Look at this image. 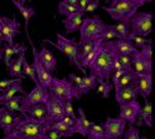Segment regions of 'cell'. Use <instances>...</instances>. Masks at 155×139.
<instances>
[{"instance_id": "obj_19", "label": "cell", "mask_w": 155, "mask_h": 139, "mask_svg": "<svg viewBox=\"0 0 155 139\" xmlns=\"http://www.w3.org/2000/svg\"><path fill=\"white\" fill-rule=\"evenodd\" d=\"M28 50V47L22 45V44H11V45H4L0 48V52H2V58L5 62V65L8 66L10 64V60L12 58L14 55H19L21 52H25Z\"/></svg>"}, {"instance_id": "obj_35", "label": "cell", "mask_w": 155, "mask_h": 139, "mask_svg": "<svg viewBox=\"0 0 155 139\" xmlns=\"http://www.w3.org/2000/svg\"><path fill=\"white\" fill-rule=\"evenodd\" d=\"M21 98H22V94L21 96H15V97H12L11 99H9L6 103L3 104V107L12 113V114H15V111H19L20 112V103H21Z\"/></svg>"}, {"instance_id": "obj_24", "label": "cell", "mask_w": 155, "mask_h": 139, "mask_svg": "<svg viewBox=\"0 0 155 139\" xmlns=\"http://www.w3.org/2000/svg\"><path fill=\"white\" fill-rule=\"evenodd\" d=\"M98 84L97 82V78L94 77L93 74H84L82 77V81L78 86H76V90H77V93H78L81 97L82 96H86L91 90H93V88H96Z\"/></svg>"}, {"instance_id": "obj_31", "label": "cell", "mask_w": 155, "mask_h": 139, "mask_svg": "<svg viewBox=\"0 0 155 139\" xmlns=\"http://www.w3.org/2000/svg\"><path fill=\"white\" fill-rule=\"evenodd\" d=\"M50 131L57 132V133H60L62 137H66V138L73 137V134H74V128H73V127H68V125L63 124V123H61V122L54 123V124L50 127Z\"/></svg>"}, {"instance_id": "obj_36", "label": "cell", "mask_w": 155, "mask_h": 139, "mask_svg": "<svg viewBox=\"0 0 155 139\" xmlns=\"http://www.w3.org/2000/svg\"><path fill=\"white\" fill-rule=\"evenodd\" d=\"M127 40H128L129 42H132V44H133V46H134L137 50L143 48V47H144V46H147V45H151V42H153V40H151V39H150V40H148V39H145V37L133 36V35H128Z\"/></svg>"}, {"instance_id": "obj_48", "label": "cell", "mask_w": 155, "mask_h": 139, "mask_svg": "<svg viewBox=\"0 0 155 139\" xmlns=\"http://www.w3.org/2000/svg\"><path fill=\"white\" fill-rule=\"evenodd\" d=\"M34 139H47V137H46V134H44L41 137H37V138H34Z\"/></svg>"}, {"instance_id": "obj_40", "label": "cell", "mask_w": 155, "mask_h": 139, "mask_svg": "<svg viewBox=\"0 0 155 139\" xmlns=\"http://www.w3.org/2000/svg\"><path fill=\"white\" fill-rule=\"evenodd\" d=\"M102 40L103 41H113V40H118L117 34L114 32V30L112 29V25H107V28L102 35Z\"/></svg>"}, {"instance_id": "obj_44", "label": "cell", "mask_w": 155, "mask_h": 139, "mask_svg": "<svg viewBox=\"0 0 155 139\" xmlns=\"http://www.w3.org/2000/svg\"><path fill=\"white\" fill-rule=\"evenodd\" d=\"M98 6H99V2H98V0H89L88 5L84 9V14H86V12H94L98 9Z\"/></svg>"}, {"instance_id": "obj_16", "label": "cell", "mask_w": 155, "mask_h": 139, "mask_svg": "<svg viewBox=\"0 0 155 139\" xmlns=\"http://www.w3.org/2000/svg\"><path fill=\"white\" fill-rule=\"evenodd\" d=\"M115 90V101L119 103V106H124L130 102L137 101L138 93L134 87H114Z\"/></svg>"}, {"instance_id": "obj_5", "label": "cell", "mask_w": 155, "mask_h": 139, "mask_svg": "<svg viewBox=\"0 0 155 139\" xmlns=\"http://www.w3.org/2000/svg\"><path fill=\"white\" fill-rule=\"evenodd\" d=\"M106 28L107 24H104V21L97 15L82 19V25L80 28V41H96L102 39Z\"/></svg>"}, {"instance_id": "obj_29", "label": "cell", "mask_w": 155, "mask_h": 139, "mask_svg": "<svg viewBox=\"0 0 155 139\" xmlns=\"http://www.w3.org/2000/svg\"><path fill=\"white\" fill-rule=\"evenodd\" d=\"M14 5H15V8L21 12V15H22V18H24V20H25V31H26V34H28V26H29V21H30V19L35 15V8L34 6H26V5H24V3L22 2H16V0H14Z\"/></svg>"}, {"instance_id": "obj_41", "label": "cell", "mask_w": 155, "mask_h": 139, "mask_svg": "<svg viewBox=\"0 0 155 139\" xmlns=\"http://www.w3.org/2000/svg\"><path fill=\"white\" fill-rule=\"evenodd\" d=\"M124 138L123 139H140V133H139V129L135 128L134 125H129V128L127 132H124Z\"/></svg>"}, {"instance_id": "obj_30", "label": "cell", "mask_w": 155, "mask_h": 139, "mask_svg": "<svg viewBox=\"0 0 155 139\" xmlns=\"http://www.w3.org/2000/svg\"><path fill=\"white\" fill-rule=\"evenodd\" d=\"M138 78H139V76L130 67V68H128L125 71V73L122 76V78L119 80L118 84L115 86V87H119V88L120 87H134L135 83H137V81H138Z\"/></svg>"}, {"instance_id": "obj_9", "label": "cell", "mask_w": 155, "mask_h": 139, "mask_svg": "<svg viewBox=\"0 0 155 139\" xmlns=\"http://www.w3.org/2000/svg\"><path fill=\"white\" fill-rule=\"evenodd\" d=\"M48 98V91L42 88L40 84L35 86L29 93H24L20 103V112L35 104H45Z\"/></svg>"}, {"instance_id": "obj_18", "label": "cell", "mask_w": 155, "mask_h": 139, "mask_svg": "<svg viewBox=\"0 0 155 139\" xmlns=\"http://www.w3.org/2000/svg\"><path fill=\"white\" fill-rule=\"evenodd\" d=\"M137 90V93L140 94L144 99H148V97L153 92V74L150 76H139V78L134 86Z\"/></svg>"}, {"instance_id": "obj_11", "label": "cell", "mask_w": 155, "mask_h": 139, "mask_svg": "<svg viewBox=\"0 0 155 139\" xmlns=\"http://www.w3.org/2000/svg\"><path fill=\"white\" fill-rule=\"evenodd\" d=\"M20 22L15 19H9L5 16H0V34H2L3 41L8 42V45L14 44V39L19 35Z\"/></svg>"}, {"instance_id": "obj_28", "label": "cell", "mask_w": 155, "mask_h": 139, "mask_svg": "<svg viewBox=\"0 0 155 139\" xmlns=\"http://www.w3.org/2000/svg\"><path fill=\"white\" fill-rule=\"evenodd\" d=\"M18 93H21L24 94V90H22V86H21V81L12 84L11 87L6 88L5 91H3L2 93H0V106H3L4 103H6L9 99H11L12 97H15Z\"/></svg>"}, {"instance_id": "obj_17", "label": "cell", "mask_w": 155, "mask_h": 139, "mask_svg": "<svg viewBox=\"0 0 155 139\" xmlns=\"http://www.w3.org/2000/svg\"><path fill=\"white\" fill-rule=\"evenodd\" d=\"M21 114L37 122H50L47 118V109L45 104H35L21 111Z\"/></svg>"}, {"instance_id": "obj_15", "label": "cell", "mask_w": 155, "mask_h": 139, "mask_svg": "<svg viewBox=\"0 0 155 139\" xmlns=\"http://www.w3.org/2000/svg\"><path fill=\"white\" fill-rule=\"evenodd\" d=\"M140 104L139 102L134 101V102H130L128 104H124V106H120V111H119V117L120 119L125 121V122H129L132 125L135 124L138 117H139V113H140Z\"/></svg>"}, {"instance_id": "obj_12", "label": "cell", "mask_w": 155, "mask_h": 139, "mask_svg": "<svg viewBox=\"0 0 155 139\" xmlns=\"http://www.w3.org/2000/svg\"><path fill=\"white\" fill-rule=\"evenodd\" d=\"M106 133L107 139H120L125 132L127 122L120 118H110L107 117V121L102 124Z\"/></svg>"}, {"instance_id": "obj_37", "label": "cell", "mask_w": 155, "mask_h": 139, "mask_svg": "<svg viewBox=\"0 0 155 139\" xmlns=\"http://www.w3.org/2000/svg\"><path fill=\"white\" fill-rule=\"evenodd\" d=\"M21 71H22V74L25 76V77H29V78H31V80L34 81L35 86H37V84H38L37 78H36V74H35V71H34L32 66H31V65L29 64V62L26 61V58H25V60L22 61V68H21Z\"/></svg>"}, {"instance_id": "obj_21", "label": "cell", "mask_w": 155, "mask_h": 139, "mask_svg": "<svg viewBox=\"0 0 155 139\" xmlns=\"http://www.w3.org/2000/svg\"><path fill=\"white\" fill-rule=\"evenodd\" d=\"M25 60V52H21L19 54L18 58H11L10 60V64L8 65V68H9V76L12 78H19V80H22L25 76L22 74V61Z\"/></svg>"}, {"instance_id": "obj_45", "label": "cell", "mask_w": 155, "mask_h": 139, "mask_svg": "<svg viewBox=\"0 0 155 139\" xmlns=\"http://www.w3.org/2000/svg\"><path fill=\"white\" fill-rule=\"evenodd\" d=\"M68 78H70V82L73 84V86H78L82 81V77L81 76H77L76 73H70L68 74Z\"/></svg>"}, {"instance_id": "obj_22", "label": "cell", "mask_w": 155, "mask_h": 139, "mask_svg": "<svg viewBox=\"0 0 155 139\" xmlns=\"http://www.w3.org/2000/svg\"><path fill=\"white\" fill-rule=\"evenodd\" d=\"M78 112V118L76 121V124H74V133H78L81 134L82 137H87L88 134V131H89V127H91V122H89L86 117V113L83 111L82 107H78L77 109Z\"/></svg>"}, {"instance_id": "obj_26", "label": "cell", "mask_w": 155, "mask_h": 139, "mask_svg": "<svg viewBox=\"0 0 155 139\" xmlns=\"http://www.w3.org/2000/svg\"><path fill=\"white\" fill-rule=\"evenodd\" d=\"M82 18H83V14L77 11L76 14L66 18L64 20H62V24L64 29H66V34H71V32H74L77 30H80L81 25H82Z\"/></svg>"}, {"instance_id": "obj_38", "label": "cell", "mask_w": 155, "mask_h": 139, "mask_svg": "<svg viewBox=\"0 0 155 139\" xmlns=\"http://www.w3.org/2000/svg\"><path fill=\"white\" fill-rule=\"evenodd\" d=\"M98 92L102 94L103 98H108L112 90H113V84L110 83V81H99L98 82Z\"/></svg>"}, {"instance_id": "obj_39", "label": "cell", "mask_w": 155, "mask_h": 139, "mask_svg": "<svg viewBox=\"0 0 155 139\" xmlns=\"http://www.w3.org/2000/svg\"><path fill=\"white\" fill-rule=\"evenodd\" d=\"M135 55H127V56H119L117 58V62L123 67V68H130L133 65Z\"/></svg>"}, {"instance_id": "obj_43", "label": "cell", "mask_w": 155, "mask_h": 139, "mask_svg": "<svg viewBox=\"0 0 155 139\" xmlns=\"http://www.w3.org/2000/svg\"><path fill=\"white\" fill-rule=\"evenodd\" d=\"M21 80H19V78H11V80H4V81H0V91H5L6 88H9V87H11L12 84H15V83H18V82H20Z\"/></svg>"}, {"instance_id": "obj_47", "label": "cell", "mask_w": 155, "mask_h": 139, "mask_svg": "<svg viewBox=\"0 0 155 139\" xmlns=\"http://www.w3.org/2000/svg\"><path fill=\"white\" fill-rule=\"evenodd\" d=\"M46 137H47V139H61L62 138V135L60 133L54 132V131H50V129L46 132Z\"/></svg>"}, {"instance_id": "obj_50", "label": "cell", "mask_w": 155, "mask_h": 139, "mask_svg": "<svg viewBox=\"0 0 155 139\" xmlns=\"http://www.w3.org/2000/svg\"><path fill=\"white\" fill-rule=\"evenodd\" d=\"M140 139H148L147 137H140Z\"/></svg>"}, {"instance_id": "obj_23", "label": "cell", "mask_w": 155, "mask_h": 139, "mask_svg": "<svg viewBox=\"0 0 155 139\" xmlns=\"http://www.w3.org/2000/svg\"><path fill=\"white\" fill-rule=\"evenodd\" d=\"M144 107L140 109L139 117L137 119V124L138 125H147V127H153V112H151V102H149L148 99L144 101Z\"/></svg>"}, {"instance_id": "obj_32", "label": "cell", "mask_w": 155, "mask_h": 139, "mask_svg": "<svg viewBox=\"0 0 155 139\" xmlns=\"http://www.w3.org/2000/svg\"><path fill=\"white\" fill-rule=\"evenodd\" d=\"M112 29L114 30L115 34H117L118 40H127L129 32H130V29H129V22H124V21H120V22H117V24L112 25Z\"/></svg>"}, {"instance_id": "obj_4", "label": "cell", "mask_w": 155, "mask_h": 139, "mask_svg": "<svg viewBox=\"0 0 155 139\" xmlns=\"http://www.w3.org/2000/svg\"><path fill=\"white\" fill-rule=\"evenodd\" d=\"M45 42L52 45V46H55L57 50H60V51L68 58L71 66H74V67H77L78 70H81V72L83 73V76L87 74L86 70L81 66L80 61H78V48H80V44L76 42L74 39H66V37L62 36L61 34H57V42L51 41L50 39H45V40H44V44H45Z\"/></svg>"}, {"instance_id": "obj_14", "label": "cell", "mask_w": 155, "mask_h": 139, "mask_svg": "<svg viewBox=\"0 0 155 139\" xmlns=\"http://www.w3.org/2000/svg\"><path fill=\"white\" fill-rule=\"evenodd\" d=\"M37 58L38 61H40V64L45 67V70L47 72H54L57 67V60L54 55V52L51 51V50H48L45 44L42 42L40 50H37Z\"/></svg>"}, {"instance_id": "obj_51", "label": "cell", "mask_w": 155, "mask_h": 139, "mask_svg": "<svg viewBox=\"0 0 155 139\" xmlns=\"http://www.w3.org/2000/svg\"><path fill=\"white\" fill-rule=\"evenodd\" d=\"M0 60H2V52H0Z\"/></svg>"}, {"instance_id": "obj_6", "label": "cell", "mask_w": 155, "mask_h": 139, "mask_svg": "<svg viewBox=\"0 0 155 139\" xmlns=\"http://www.w3.org/2000/svg\"><path fill=\"white\" fill-rule=\"evenodd\" d=\"M47 91L51 96L63 101V102L64 101H72L73 98L81 99V96L77 93L76 86H73L66 77H63L62 80L55 77Z\"/></svg>"}, {"instance_id": "obj_8", "label": "cell", "mask_w": 155, "mask_h": 139, "mask_svg": "<svg viewBox=\"0 0 155 139\" xmlns=\"http://www.w3.org/2000/svg\"><path fill=\"white\" fill-rule=\"evenodd\" d=\"M151 45H147L143 48L139 50V52L135 55L132 68L138 76H150L153 71L151 64Z\"/></svg>"}, {"instance_id": "obj_20", "label": "cell", "mask_w": 155, "mask_h": 139, "mask_svg": "<svg viewBox=\"0 0 155 139\" xmlns=\"http://www.w3.org/2000/svg\"><path fill=\"white\" fill-rule=\"evenodd\" d=\"M113 48L117 56H127V55H137L139 52V50H137L132 42H129L128 40H113Z\"/></svg>"}, {"instance_id": "obj_27", "label": "cell", "mask_w": 155, "mask_h": 139, "mask_svg": "<svg viewBox=\"0 0 155 139\" xmlns=\"http://www.w3.org/2000/svg\"><path fill=\"white\" fill-rule=\"evenodd\" d=\"M78 11V0H63L58 4V14L71 16Z\"/></svg>"}, {"instance_id": "obj_10", "label": "cell", "mask_w": 155, "mask_h": 139, "mask_svg": "<svg viewBox=\"0 0 155 139\" xmlns=\"http://www.w3.org/2000/svg\"><path fill=\"white\" fill-rule=\"evenodd\" d=\"M28 37H29V41H30V44H31L32 55H34V62H32L31 66H32V68H34V71H35L37 82H38V84H40L42 88H45V90H48L55 77H54V76L51 74L50 72H47V71L45 70V67L40 64V61H38V58H37V50H36L34 42L31 41L30 36H28Z\"/></svg>"}, {"instance_id": "obj_2", "label": "cell", "mask_w": 155, "mask_h": 139, "mask_svg": "<svg viewBox=\"0 0 155 139\" xmlns=\"http://www.w3.org/2000/svg\"><path fill=\"white\" fill-rule=\"evenodd\" d=\"M51 125V122H37L24 114H19L15 117L12 129L3 139H34L46 134Z\"/></svg>"}, {"instance_id": "obj_7", "label": "cell", "mask_w": 155, "mask_h": 139, "mask_svg": "<svg viewBox=\"0 0 155 139\" xmlns=\"http://www.w3.org/2000/svg\"><path fill=\"white\" fill-rule=\"evenodd\" d=\"M153 12H135L134 16L129 20V29H132V31L129 32V35L133 36H140L145 37L153 31Z\"/></svg>"}, {"instance_id": "obj_25", "label": "cell", "mask_w": 155, "mask_h": 139, "mask_svg": "<svg viewBox=\"0 0 155 139\" xmlns=\"http://www.w3.org/2000/svg\"><path fill=\"white\" fill-rule=\"evenodd\" d=\"M15 117H16V113L12 114V113L8 112L4 107H0V129L4 131V135L8 134L12 129Z\"/></svg>"}, {"instance_id": "obj_46", "label": "cell", "mask_w": 155, "mask_h": 139, "mask_svg": "<svg viewBox=\"0 0 155 139\" xmlns=\"http://www.w3.org/2000/svg\"><path fill=\"white\" fill-rule=\"evenodd\" d=\"M76 121H77V119H73V118H71V117H67V116H63V117L60 119V122H61V123H63V124L68 125V127H74Z\"/></svg>"}, {"instance_id": "obj_13", "label": "cell", "mask_w": 155, "mask_h": 139, "mask_svg": "<svg viewBox=\"0 0 155 139\" xmlns=\"http://www.w3.org/2000/svg\"><path fill=\"white\" fill-rule=\"evenodd\" d=\"M46 109H47V118L51 123H56L60 122V119L64 116V112H63V101L51 96L48 93V98H47V102L45 103Z\"/></svg>"}, {"instance_id": "obj_1", "label": "cell", "mask_w": 155, "mask_h": 139, "mask_svg": "<svg viewBox=\"0 0 155 139\" xmlns=\"http://www.w3.org/2000/svg\"><path fill=\"white\" fill-rule=\"evenodd\" d=\"M117 54H115L112 41H103L99 51L92 64L88 66V70L99 81H109L110 76L114 71V64L117 62Z\"/></svg>"}, {"instance_id": "obj_49", "label": "cell", "mask_w": 155, "mask_h": 139, "mask_svg": "<svg viewBox=\"0 0 155 139\" xmlns=\"http://www.w3.org/2000/svg\"><path fill=\"white\" fill-rule=\"evenodd\" d=\"M2 44H3V37H2V34H0V46H2Z\"/></svg>"}, {"instance_id": "obj_33", "label": "cell", "mask_w": 155, "mask_h": 139, "mask_svg": "<svg viewBox=\"0 0 155 139\" xmlns=\"http://www.w3.org/2000/svg\"><path fill=\"white\" fill-rule=\"evenodd\" d=\"M96 41H83V42L80 41L78 42L80 44V48H78V61H80V64L89 54H91V51L96 46Z\"/></svg>"}, {"instance_id": "obj_3", "label": "cell", "mask_w": 155, "mask_h": 139, "mask_svg": "<svg viewBox=\"0 0 155 139\" xmlns=\"http://www.w3.org/2000/svg\"><path fill=\"white\" fill-rule=\"evenodd\" d=\"M147 0H112L109 6H103L109 16L115 21L129 22L140 6H143Z\"/></svg>"}, {"instance_id": "obj_42", "label": "cell", "mask_w": 155, "mask_h": 139, "mask_svg": "<svg viewBox=\"0 0 155 139\" xmlns=\"http://www.w3.org/2000/svg\"><path fill=\"white\" fill-rule=\"evenodd\" d=\"M63 112H64V116L71 117L73 119H77L73 106H72V101H64L63 102Z\"/></svg>"}, {"instance_id": "obj_34", "label": "cell", "mask_w": 155, "mask_h": 139, "mask_svg": "<svg viewBox=\"0 0 155 139\" xmlns=\"http://www.w3.org/2000/svg\"><path fill=\"white\" fill-rule=\"evenodd\" d=\"M87 137H88V139H107L104 129H103V125L93 123V122H91V127H89Z\"/></svg>"}]
</instances>
